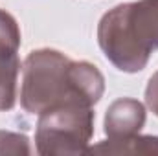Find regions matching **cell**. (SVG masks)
Returning <instances> with one entry per match:
<instances>
[{
	"label": "cell",
	"instance_id": "cell-5",
	"mask_svg": "<svg viewBox=\"0 0 158 156\" xmlns=\"http://www.w3.org/2000/svg\"><path fill=\"white\" fill-rule=\"evenodd\" d=\"M145 123V109L131 97L116 99L105 114V134L109 140H123L142 130Z\"/></svg>",
	"mask_w": 158,
	"mask_h": 156
},
{
	"label": "cell",
	"instance_id": "cell-4",
	"mask_svg": "<svg viewBox=\"0 0 158 156\" xmlns=\"http://www.w3.org/2000/svg\"><path fill=\"white\" fill-rule=\"evenodd\" d=\"M20 30L13 15L0 9V112L11 110L17 101V77L20 72Z\"/></svg>",
	"mask_w": 158,
	"mask_h": 156
},
{
	"label": "cell",
	"instance_id": "cell-6",
	"mask_svg": "<svg viewBox=\"0 0 158 156\" xmlns=\"http://www.w3.org/2000/svg\"><path fill=\"white\" fill-rule=\"evenodd\" d=\"M88 154H158V136H129L107 140L86 149Z\"/></svg>",
	"mask_w": 158,
	"mask_h": 156
},
{
	"label": "cell",
	"instance_id": "cell-8",
	"mask_svg": "<svg viewBox=\"0 0 158 156\" xmlns=\"http://www.w3.org/2000/svg\"><path fill=\"white\" fill-rule=\"evenodd\" d=\"M145 103H147V107L158 116V72L147 83V88H145Z\"/></svg>",
	"mask_w": 158,
	"mask_h": 156
},
{
	"label": "cell",
	"instance_id": "cell-7",
	"mask_svg": "<svg viewBox=\"0 0 158 156\" xmlns=\"http://www.w3.org/2000/svg\"><path fill=\"white\" fill-rule=\"evenodd\" d=\"M30 140L24 134L0 130V154H30Z\"/></svg>",
	"mask_w": 158,
	"mask_h": 156
},
{
	"label": "cell",
	"instance_id": "cell-3",
	"mask_svg": "<svg viewBox=\"0 0 158 156\" xmlns=\"http://www.w3.org/2000/svg\"><path fill=\"white\" fill-rule=\"evenodd\" d=\"M94 134L92 107L83 103H59L39 114L35 145L42 156L86 153Z\"/></svg>",
	"mask_w": 158,
	"mask_h": 156
},
{
	"label": "cell",
	"instance_id": "cell-1",
	"mask_svg": "<svg viewBox=\"0 0 158 156\" xmlns=\"http://www.w3.org/2000/svg\"><path fill=\"white\" fill-rule=\"evenodd\" d=\"M103 92L105 77L92 63L72 61L52 48L35 50L24 61L20 105L30 114L68 101L94 107Z\"/></svg>",
	"mask_w": 158,
	"mask_h": 156
},
{
	"label": "cell",
	"instance_id": "cell-2",
	"mask_svg": "<svg viewBox=\"0 0 158 156\" xmlns=\"http://www.w3.org/2000/svg\"><path fill=\"white\" fill-rule=\"evenodd\" d=\"M98 42L118 70H143L158 50V0L127 2L107 11L98 26Z\"/></svg>",
	"mask_w": 158,
	"mask_h": 156
}]
</instances>
